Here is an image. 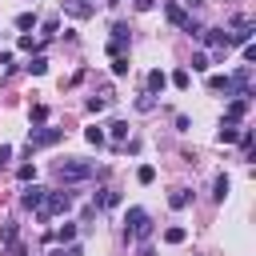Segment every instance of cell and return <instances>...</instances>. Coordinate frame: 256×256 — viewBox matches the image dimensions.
Masks as SVG:
<instances>
[{
  "mask_svg": "<svg viewBox=\"0 0 256 256\" xmlns=\"http://www.w3.org/2000/svg\"><path fill=\"white\" fill-rule=\"evenodd\" d=\"M224 116H228V124H236V120H244V116H248V100H244V96H236V100H232V104L224 108Z\"/></svg>",
  "mask_w": 256,
  "mask_h": 256,
  "instance_id": "7",
  "label": "cell"
},
{
  "mask_svg": "<svg viewBox=\"0 0 256 256\" xmlns=\"http://www.w3.org/2000/svg\"><path fill=\"white\" fill-rule=\"evenodd\" d=\"M44 192H48V188L28 184V188H24V196H20V204H24V208H40V204H44Z\"/></svg>",
  "mask_w": 256,
  "mask_h": 256,
  "instance_id": "6",
  "label": "cell"
},
{
  "mask_svg": "<svg viewBox=\"0 0 256 256\" xmlns=\"http://www.w3.org/2000/svg\"><path fill=\"white\" fill-rule=\"evenodd\" d=\"M72 208V196L68 192H44V204H40V216L48 220V216H64Z\"/></svg>",
  "mask_w": 256,
  "mask_h": 256,
  "instance_id": "4",
  "label": "cell"
},
{
  "mask_svg": "<svg viewBox=\"0 0 256 256\" xmlns=\"http://www.w3.org/2000/svg\"><path fill=\"white\" fill-rule=\"evenodd\" d=\"M164 12H168V20H172L176 28H184V24H188V12H184L180 4H164Z\"/></svg>",
  "mask_w": 256,
  "mask_h": 256,
  "instance_id": "9",
  "label": "cell"
},
{
  "mask_svg": "<svg viewBox=\"0 0 256 256\" xmlns=\"http://www.w3.org/2000/svg\"><path fill=\"white\" fill-rule=\"evenodd\" d=\"M76 4H80V8H88V12H92V4H96V0H76Z\"/></svg>",
  "mask_w": 256,
  "mask_h": 256,
  "instance_id": "33",
  "label": "cell"
},
{
  "mask_svg": "<svg viewBox=\"0 0 256 256\" xmlns=\"http://www.w3.org/2000/svg\"><path fill=\"white\" fill-rule=\"evenodd\" d=\"M16 44H20V48H24V52H32V48H40V44H36V40H32V32H20V40H16Z\"/></svg>",
  "mask_w": 256,
  "mask_h": 256,
  "instance_id": "19",
  "label": "cell"
},
{
  "mask_svg": "<svg viewBox=\"0 0 256 256\" xmlns=\"http://www.w3.org/2000/svg\"><path fill=\"white\" fill-rule=\"evenodd\" d=\"M48 256H64V248H52V252H48Z\"/></svg>",
  "mask_w": 256,
  "mask_h": 256,
  "instance_id": "34",
  "label": "cell"
},
{
  "mask_svg": "<svg viewBox=\"0 0 256 256\" xmlns=\"http://www.w3.org/2000/svg\"><path fill=\"white\" fill-rule=\"evenodd\" d=\"M108 128H112V136H116V140H124V136H128V124H124V120H112Z\"/></svg>",
  "mask_w": 256,
  "mask_h": 256,
  "instance_id": "21",
  "label": "cell"
},
{
  "mask_svg": "<svg viewBox=\"0 0 256 256\" xmlns=\"http://www.w3.org/2000/svg\"><path fill=\"white\" fill-rule=\"evenodd\" d=\"M84 136H88V144H96V148H100V144H104V132H100V128H96V124H92V128H88V132H84Z\"/></svg>",
  "mask_w": 256,
  "mask_h": 256,
  "instance_id": "22",
  "label": "cell"
},
{
  "mask_svg": "<svg viewBox=\"0 0 256 256\" xmlns=\"http://www.w3.org/2000/svg\"><path fill=\"white\" fill-rule=\"evenodd\" d=\"M184 236H188V232H184L180 224H172V228H164V240H168V244H184Z\"/></svg>",
  "mask_w": 256,
  "mask_h": 256,
  "instance_id": "12",
  "label": "cell"
},
{
  "mask_svg": "<svg viewBox=\"0 0 256 256\" xmlns=\"http://www.w3.org/2000/svg\"><path fill=\"white\" fill-rule=\"evenodd\" d=\"M16 176H20V180H32V176H36V168H32V164H20V168H16Z\"/></svg>",
  "mask_w": 256,
  "mask_h": 256,
  "instance_id": "27",
  "label": "cell"
},
{
  "mask_svg": "<svg viewBox=\"0 0 256 256\" xmlns=\"http://www.w3.org/2000/svg\"><path fill=\"white\" fill-rule=\"evenodd\" d=\"M140 256H156V252H152V244H144V248H140Z\"/></svg>",
  "mask_w": 256,
  "mask_h": 256,
  "instance_id": "32",
  "label": "cell"
},
{
  "mask_svg": "<svg viewBox=\"0 0 256 256\" xmlns=\"http://www.w3.org/2000/svg\"><path fill=\"white\" fill-rule=\"evenodd\" d=\"M112 76H128V56H112Z\"/></svg>",
  "mask_w": 256,
  "mask_h": 256,
  "instance_id": "16",
  "label": "cell"
},
{
  "mask_svg": "<svg viewBox=\"0 0 256 256\" xmlns=\"http://www.w3.org/2000/svg\"><path fill=\"white\" fill-rule=\"evenodd\" d=\"M16 28H20V32L36 28V12H20V16H16Z\"/></svg>",
  "mask_w": 256,
  "mask_h": 256,
  "instance_id": "13",
  "label": "cell"
},
{
  "mask_svg": "<svg viewBox=\"0 0 256 256\" xmlns=\"http://www.w3.org/2000/svg\"><path fill=\"white\" fill-rule=\"evenodd\" d=\"M24 68H28L32 76H44V72H48V60H44V56H32V60H28Z\"/></svg>",
  "mask_w": 256,
  "mask_h": 256,
  "instance_id": "11",
  "label": "cell"
},
{
  "mask_svg": "<svg viewBox=\"0 0 256 256\" xmlns=\"http://www.w3.org/2000/svg\"><path fill=\"white\" fill-rule=\"evenodd\" d=\"M192 72H208V56H204V52L192 56Z\"/></svg>",
  "mask_w": 256,
  "mask_h": 256,
  "instance_id": "20",
  "label": "cell"
},
{
  "mask_svg": "<svg viewBox=\"0 0 256 256\" xmlns=\"http://www.w3.org/2000/svg\"><path fill=\"white\" fill-rule=\"evenodd\" d=\"M60 140H64V128H52V124L28 128V152H36V148H48V144H60Z\"/></svg>",
  "mask_w": 256,
  "mask_h": 256,
  "instance_id": "3",
  "label": "cell"
},
{
  "mask_svg": "<svg viewBox=\"0 0 256 256\" xmlns=\"http://www.w3.org/2000/svg\"><path fill=\"white\" fill-rule=\"evenodd\" d=\"M232 140H240V128L236 124H224L220 128V144H232Z\"/></svg>",
  "mask_w": 256,
  "mask_h": 256,
  "instance_id": "14",
  "label": "cell"
},
{
  "mask_svg": "<svg viewBox=\"0 0 256 256\" xmlns=\"http://www.w3.org/2000/svg\"><path fill=\"white\" fill-rule=\"evenodd\" d=\"M96 172V164H88V160H60L56 164V176L64 180V184H80V180H88Z\"/></svg>",
  "mask_w": 256,
  "mask_h": 256,
  "instance_id": "2",
  "label": "cell"
},
{
  "mask_svg": "<svg viewBox=\"0 0 256 256\" xmlns=\"http://www.w3.org/2000/svg\"><path fill=\"white\" fill-rule=\"evenodd\" d=\"M200 36H204V40H208V44H212V48H216V52H224V48H228V44H232V40H228V32H224V28H204V32H200Z\"/></svg>",
  "mask_w": 256,
  "mask_h": 256,
  "instance_id": "5",
  "label": "cell"
},
{
  "mask_svg": "<svg viewBox=\"0 0 256 256\" xmlns=\"http://www.w3.org/2000/svg\"><path fill=\"white\" fill-rule=\"evenodd\" d=\"M172 84H176V88H188V84H192L188 68H176V72H172Z\"/></svg>",
  "mask_w": 256,
  "mask_h": 256,
  "instance_id": "17",
  "label": "cell"
},
{
  "mask_svg": "<svg viewBox=\"0 0 256 256\" xmlns=\"http://www.w3.org/2000/svg\"><path fill=\"white\" fill-rule=\"evenodd\" d=\"M104 104H108L104 96H92V100H88V112H104Z\"/></svg>",
  "mask_w": 256,
  "mask_h": 256,
  "instance_id": "25",
  "label": "cell"
},
{
  "mask_svg": "<svg viewBox=\"0 0 256 256\" xmlns=\"http://www.w3.org/2000/svg\"><path fill=\"white\" fill-rule=\"evenodd\" d=\"M8 160H12V148H8V144H0V168H4Z\"/></svg>",
  "mask_w": 256,
  "mask_h": 256,
  "instance_id": "29",
  "label": "cell"
},
{
  "mask_svg": "<svg viewBox=\"0 0 256 256\" xmlns=\"http://www.w3.org/2000/svg\"><path fill=\"white\" fill-rule=\"evenodd\" d=\"M0 240L12 244V240H16V224H4V228H0Z\"/></svg>",
  "mask_w": 256,
  "mask_h": 256,
  "instance_id": "24",
  "label": "cell"
},
{
  "mask_svg": "<svg viewBox=\"0 0 256 256\" xmlns=\"http://www.w3.org/2000/svg\"><path fill=\"white\" fill-rule=\"evenodd\" d=\"M152 104H156V100H152V96H148V92H144V96H140V100H136V108H140V112H152Z\"/></svg>",
  "mask_w": 256,
  "mask_h": 256,
  "instance_id": "26",
  "label": "cell"
},
{
  "mask_svg": "<svg viewBox=\"0 0 256 256\" xmlns=\"http://www.w3.org/2000/svg\"><path fill=\"white\" fill-rule=\"evenodd\" d=\"M168 204H172V208L180 212V208H188V204H192V192H188V188H176V192L168 196Z\"/></svg>",
  "mask_w": 256,
  "mask_h": 256,
  "instance_id": "10",
  "label": "cell"
},
{
  "mask_svg": "<svg viewBox=\"0 0 256 256\" xmlns=\"http://www.w3.org/2000/svg\"><path fill=\"white\" fill-rule=\"evenodd\" d=\"M64 256H84V252H80V244H68V248H64Z\"/></svg>",
  "mask_w": 256,
  "mask_h": 256,
  "instance_id": "30",
  "label": "cell"
},
{
  "mask_svg": "<svg viewBox=\"0 0 256 256\" xmlns=\"http://www.w3.org/2000/svg\"><path fill=\"white\" fill-rule=\"evenodd\" d=\"M136 180H140V184H152V180H156V168H152V164H140Z\"/></svg>",
  "mask_w": 256,
  "mask_h": 256,
  "instance_id": "18",
  "label": "cell"
},
{
  "mask_svg": "<svg viewBox=\"0 0 256 256\" xmlns=\"http://www.w3.org/2000/svg\"><path fill=\"white\" fill-rule=\"evenodd\" d=\"M56 28H60V20L52 16V20H44V36H56Z\"/></svg>",
  "mask_w": 256,
  "mask_h": 256,
  "instance_id": "28",
  "label": "cell"
},
{
  "mask_svg": "<svg viewBox=\"0 0 256 256\" xmlns=\"http://www.w3.org/2000/svg\"><path fill=\"white\" fill-rule=\"evenodd\" d=\"M72 236H76V224H60L56 228V240H72Z\"/></svg>",
  "mask_w": 256,
  "mask_h": 256,
  "instance_id": "23",
  "label": "cell"
},
{
  "mask_svg": "<svg viewBox=\"0 0 256 256\" xmlns=\"http://www.w3.org/2000/svg\"><path fill=\"white\" fill-rule=\"evenodd\" d=\"M212 196H216V200H224V196H228V176H224V172L216 176V184H212Z\"/></svg>",
  "mask_w": 256,
  "mask_h": 256,
  "instance_id": "15",
  "label": "cell"
},
{
  "mask_svg": "<svg viewBox=\"0 0 256 256\" xmlns=\"http://www.w3.org/2000/svg\"><path fill=\"white\" fill-rule=\"evenodd\" d=\"M124 232H128L132 240H148V236H152V216H148L144 208H128V212H124Z\"/></svg>",
  "mask_w": 256,
  "mask_h": 256,
  "instance_id": "1",
  "label": "cell"
},
{
  "mask_svg": "<svg viewBox=\"0 0 256 256\" xmlns=\"http://www.w3.org/2000/svg\"><path fill=\"white\" fill-rule=\"evenodd\" d=\"M132 4H136L140 12H148V8H152V0H132Z\"/></svg>",
  "mask_w": 256,
  "mask_h": 256,
  "instance_id": "31",
  "label": "cell"
},
{
  "mask_svg": "<svg viewBox=\"0 0 256 256\" xmlns=\"http://www.w3.org/2000/svg\"><path fill=\"white\" fill-rule=\"evenodd\" d=\"M164 88H168V76H164L160 68H152V72H148V96H160Z\"/></svg>",
  "mask_w": 256,
  "mask_h": 256,
  "instance_id": "8",
  "label": "cell"
}]
</instances>
